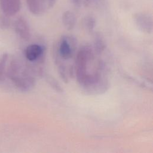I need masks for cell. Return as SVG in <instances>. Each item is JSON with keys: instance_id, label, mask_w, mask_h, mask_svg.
<instances>
[{"instance_id": "30bf717a", "label": "cell", "mask_w": 153, "mask_h": 153, "mask_svg": "<svg viewBox=\"0 0 153 153\" xmlns=\"http://www.w3.org/2000/svg\"><path fill=\"white\" fill-rule=\"evenodd\" d=\"M75 15L71 11H66L62 15V22L65 27L68 30H72L76 24Z\"/></svg>"}, {"instance_id": "ba28073f", "label": "cell", "mask_w": 153, "mask_h": 153, "mask_svg": "<svg viewBox=\"0 0 153 153\" xmlns=\"http://www.w3.org/2000/svg\"><path fill=\"white\" fill-rule=\"evenodd\" d=\"M0 7L4 14L10 17L19 11L21 2L20 0H0Z\"/></svg>"}, {"instance_id": "2e32d148", "label": "cell", "mask_w": 153, "mask_h": 153, "mask_svg": "<svg viewBox=\"0 0 153 153\" xmlns=\"http://www.w3.org/2000/svg\"><path fill=\"white\" fill-rule=\"evenodd\" d=\"M10 25V20L8 19V16L5 15V16L1 17L0 19V26L1 28H7Z\"/></svg>"}, {"instance_id": "277c9868", "label": "cell", "mask_w": 153, "mask_h": 153, "mask_svg": "<svg viewBox=\"0 0 153 153\" xmlns=\"http://www.w3.org/2000/svg\"><path fill=\"white\" fill-rule=\"evenodd\" d=\"M54 59L60 78L64 82L68 83L69 81V79L74 75L75 71L72 66H71L68 68L66 65L63 62V59L60 57L58 53L57 46L55 48L54 51Z\"/></svg>"}, {"instance_id": "8fae6325", "label": "cell", "mask_w": 153, "mask_h": 153, "mask_svg": "<svg viewBox=\"0 0 153 153\" xmlns=\"http://www.w3.org/2000/svg\"><path fill=\"white\" fill-rule=\"evenodd\" d=\"M106 48V43L103 36L100 33H96L94 36L93 51L97 54H100Z\"/></svg>"}, {"instance_id": "4fadbf2b", "label": "cell", "mask_w": 153, "mask_h": 153, "mask_svg": "<svg viewBox=\"0 0 153 153\" xmlns=\"http://www.w3.org/2000/svg\"><path fill=\"white\" fill-rule=\"evenodd\" d=\"M44 76L45 77L46 82L48 84L50 87H51L55 91L59 93L63 92V88L55 78H54L51 75L47 74H45Z\"/></svg>"}, {"instance_id": "9c48e42d", "label": "cell", "mask_w": 153, "mask_h": 153, "mask_svg": "<svg viewBox=\"0 0 153 153\" xmlns=\"http://www.w3.org/2000/svg\"><path fill=\"white\" fill-rule=\"evenodd\" d=\"M27 8L35 15H39L46 11L44 0H26Z\"/></svg>"}, {"instance_id": "e0dca14e", "label": "cell", "mask_w": 153, "mask_h": 153, "mask_svg": "<svg viewBox=\"0 0 153 153\" xmlns=\"http://www.w3.org/2000/svg\"><path fill=\"white\" fill-rule=\"evenodd\" d=\"M56 0H44V5L46 10L53 7V6L56 4Z\"/></svg>"}, {"instance_id": "52a82bcc", "label": "cell", "mask_w": 153, "mask_h": 153, "mask_svg": "<svg viewBox=\"0 0 153 153\" xmlns=\"http://www.w3.org/2000/svg\"><path fill=\"white\" fill-rule=\"evenodd\" d=\"M14 29L16 33L22 39L28 41L30 38V30L27 20L23 17H18L14 22Z\"/></svg>"}, {"instance_id": "6da1fadb", "label": "cell", "mask_w": 153, "mask_h": 153, "mask_svg": "<svg viewBox=\"0 0 153 153\" xmlns=\"http://www.w3.org/2000/svg\"><path fill=\"white\" fill-rule=\"evenodd\" d=\"M93 59L94 51L89 45L82 46L77 52L74 71L77 81L80 85L84 84L90 74L87 69L89 63Z\"/></svg>"}, {"instance_id": "7c38bea8", "label": "cell", "mask_w": 153, "mask_h": 153, "mask_svg": "<svg viewBox=\"0 0 153 153\" xmlns=\"http://www.w3.org/2000/svg\"><path fill=\"white\" fill-rule=\"evenodd\" d=\"M84 7L97 10H102L108 6V0H83Z\"/></svg>"}, {"instance_id": "7a4b0ae2", "label": "cell", "mask_w": 153, "mask_h": 153, "mask_svg": "<svg viewBox=\"0 0 153 153\" xmlns=\"http://www.w3.org/2000/svg\"><path fill=\"white\" fill-rule=\"evenodd\" d=\"M33 74L34 72L32 68L23 69L11 81L19 90L23 91H29L34 87L36 84V79Z\"/></svg>"}, {"instance_id": "5b68a950", "label": "cell", "mask_w": 153, "mask_h": 153, "mask_svg": "<svg viewBox=\"0 0 153 153\" xmlns=\"http://www.w3.org/2000/svg\"><path fill=\"white\" fill-rule=\"evenodd\" d=\"M133 19L136 25L140 30L148 34L152 33L153 21L150 14L145 13H137L134 14Z\"/></svg>"}, {"instance_id": "5bb4252c", "label": "cell", "mask_w": 153, "mask_h": 153, "mask_svg": "<svg viewBox=\"0 0 153 153\" xmlns=\"http://www.w3.org/2000/svg\"><path fill=\"white\" fill-rule=\"evenodd\" d=\"M84 28L89 33H92L96 26V20L92 16H87L83 20Z\"/></svg>"}, {"instance_id": "ac0fdd59", "label": "cell", "mask_w": 153, "mask_h": 153, "mask_svg": "<svg viewBox=\"0 0 153 153\" xmlns=\"http://www.w3.org/2000/svg\"><path fill=\"white\" fill-rule=\"evenodd\" d=\"M71 4L75 7H80L82 4L83 0H69Z\"/></svg>"}, {"instance_id": "8992f818", "label": "cell", "mask_w": 153, "mask_h": 153, "mask_svg": "<svg viewBox=\"0 0 153 153\" xmlns=\"http://www.w3.org/2000/svg\"><path fill=\"white\" fill-rule=\"evenodd\" d=\"M46 54L45 47L42 45L33 44L28 45L25 51L26 59L33 62L39 59L41 56Z\"/></svg>"}, {"instance_id": "9a60e30c", "label": "cell", "mask_w": 153, "mask_h": 153, "mask_svg": "<svg viewBox=\"0 0 153 153\" xmlns=\"http://www.w3.org/2000/svg\"><path fill=\"white\" fill-rule=\"evenodd\" d=\"M8 55L4 53L2 55L0 59V82H2L6 75V65L8 61Z\"/></svg>"}, {"instance_id": "3957f363", "label": "cell", "mask_w": 153, "mask_h": 153, "mask_svg": "<svg viewBox=\"0 0 153 153\" xmlns=\"http://www.w3.org/2000/svg\"><path fill=\"white\" fill-rule=\"evenodd\" d=\"M77 41L71 35H63L57 44V50L60 57L63 60L71 59L75 52Z\"/></svg>"}]
</instances>
